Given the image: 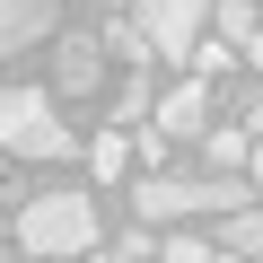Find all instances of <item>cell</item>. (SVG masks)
<instances>
[{"label": "cell", "mask_w": 263, "mask_h": 263, "mask_svg": "<svg viewBox=\"0 0 263 263\" xmlns=\"http://www.w3.org/2000/svg\"><path fill=\"white\" fill-rule=\"evenodd\" d=\"M9 237H18V254H35V263H79V254H97V202H88L79 184L27 193V211L9 219Z\"/></svg>", "instance_id": "obj_1"}, {"label": "cell", "mask_w": 263, "mask_h": 263, "mask_svg": "<svg viewBox=\"0 0 263 263\" xmlns=\"http://www.w3.org/2000/svg\"><path fill=\"white\" fill-rule=\"evenodd\" d=\"M132 211H141L149 228H184V219H202V211L237 219V211H254V184H237V176H141Z\"/></svg>", "instance_id": "obj_2"}, {"label": "cell", "mask_w": 263, "mask_h": 263, "mask_svg": "<svg viewBox=\"0 0 263 263\" xmlns=\"http://www.w3.org/2000/svg\"><path fill=\"white\" fill-rule=\"evenodd\" d=\"M0 149L62 167V158L79 149V132L62 123V97H53V88H9V79H0Z\"/></svg>", "instance_id": "obj_3"}, {"label": "cell", "mask_w": 263, "mask_h": 263, "mask_svg": "<svg viewBox=\"0 0 263 263\" xmlns=\"http://www.w3.org/2000/svg\"><path fill=\"white\" fill-rule=\"evenodd\" d=\"M211 9H219V0H132V18H141L149 53H167V62H193V53H202Z\"/></svg>", "instance_id": "obj_4"}, {"label": "cell", "mask_w": 263, "mask_h": 263, "mask_svg": "<svg viewBox=\"0 0 263 263\" xmlns=\"http://www.w3.org/2000/svg\"><path fill=\"white\" fill-rule=\"evenodd\" d=\"M202 123H211V79H176V88L158 97L149 132H141V149H149V158H167V141H193Z\"/></svg>", "instance_id": "obj_5"}, {"label": "cell", "mask_w": 263, "mask_h": 263, "mask_svg": "<svg viewBox=\"0 0 263 263\" xmlns=\"http://www.w3.org/2000/svg\"><path fill=\"white\" fill-rule=\"evenodd\" d=\"M105 62H114L105 35H62V44H53V97H62V105H88V97L105 88Z\"/></svg>", "instance_id": "obj_6"}, {"label": "cell", "mask_w": 263, "mask_h": 263, "mask_svg": "<svg viewBox=\"0 0 263 263\" xmlns=\"http://www.w3.org/2000/svg\"><path fill=\"white\" fill-rule=\"evenodd\" d=\"M62 18V0H0V62H18L27 44H44Z\"/></svg>", "instance_id": "obj_7"}, {"label": "cell", "mask_w": 263, "mask_h": 263, "mask_svg": "<svg viewBox=\"0 0 263 263\" xmlns=\"http://www.w3.org/2000/svg\"><path fill=\"white\" fill-rule=\"evenodd\" d=\"M202 149H211V176H254V132L246 123H219Z\"/></svg>", "instance_id": "obj_8"}, {"label": "cell", "mask_w": 263, "mask_h": 263, "mask_svg": "<svg viewBox=\"0 0 263 263\" xmlns=\"http://www.w3.org/2000/svg\"><path fill=\"white\" fill-rule=\"evenodd\" d=\"M123 167H132V132H114V123H105L97 141H88V176H97V184H114Z\"/></svg>", "instance_id": "obj_9"}, {"label": "cell", "mask_w": 263, "mask_h": 263, "mask_svg": "<svg viewBox=\"0 0 263 263\" xmlns=\"http://www.w3.org/2000/svg\"><path fill=\"white\" fill-rule=\"evenodd\" d=\"M211 27H219V44H237V53H246V44L263 35V18H254V0H219V9H211Z\"/></svg>", "instance_id": "obj_10"}, {"label": "cell", "mask_w": 263, "mask_h": 263, "mask_svg": "<svg viewBox=\"0 0 263 263\" xmlns=\"http://www.w3.org/2000/svg\"><path fill=\"white\" fill-rule=\"evenodd\" d=\"M219 246H228V254H246V263H263V202H254V211H237V219L219 228Z\"/></svg>", "instance_id": "obj_11"}, {"label": "cell", "mask_w": 263, "mask_h": 263, "mask_svg": "<svg viewBox=\"0 0 263 263\" xmlns=\"http://www.w3.org/2000/svg\"><path fill=\"white\" fill-rule=\"evenodd\" d=\"M167 263H219L202 237H184V228H167Z\"/></svg>", "instance_id": "obj_12"}, {"label": "cell", "mask_w": 263, "mask_h": 263, "mask_svg": "<svg viewBox=\"0 0 263 263\" xmlns=\"http://www.w3.org/2000/svg\"><path fill=\"white\" fill-rule=\"evenodd\" d=\"M246 132H254V141H263V88L246 97Z\"/></svg>", "instance_id": "obj_13"}, {"label": "cell", "mask_w": 263, "mask_h": 263, "mask_svg": "<svg viewBox=\"0 0 263 263\" xmlns=\"http://www.w3.org/2000/svg\"><path fill=\"white\" fill-rule=\"evenodd\" d=\"M246 184H254V202H263V141H254V176H246Z\"/></svg>", "instance_id": "obj_14"}, {"label": "cell", "mask_w": 263, "mask_h": 263, "mask_svg": "<svg viewBox=\"0 0 263 263\" xmlns=\"http://www.w3.org/2000/svg\"><path fill=\"white\" fill-rule=\"evenodd\" d=\"M246 62H254V70H263V35H254V44H246Z\"/></svg>", "instance_id": "obj_15"}, {"label": "cell", "mask_w": 263, "mask_h": 263, "mask_svg": "<svg viewBox=\"0 0 263 263\" xmlns=\"http://www.w3.org/2000/svg\"><path fill=\"white\" fill-rule=\"evenodd\" d=\"M88 9H114V0H88Z\"/></svg>", "instance_id": "obj_16"}, {"label": "cell", "mask_w": 263, "mask_h": 263, "mask_svg": "<svg viewBox=\"0 0 263 263\" xmlns=\"http://www.w3.org/2000/svg\"><path fill=\"white\" fill-rule=\"evenodd\" d=\"M0 263H9V254H0ZM27 263H35V254H27Z\"/></svg>", "instance_id": "obj_17"}]
</instances>
